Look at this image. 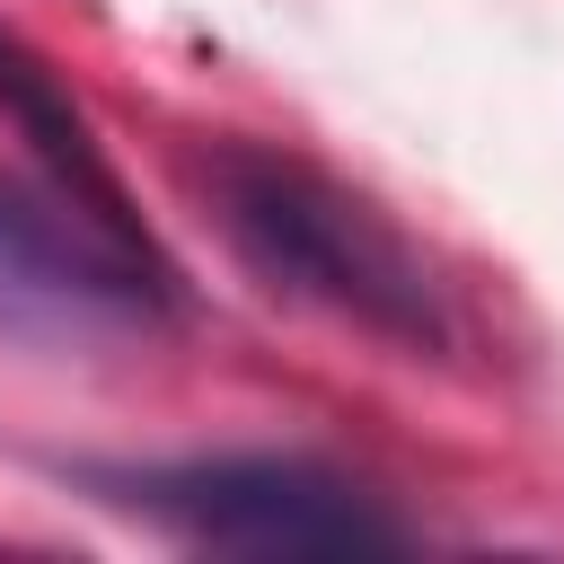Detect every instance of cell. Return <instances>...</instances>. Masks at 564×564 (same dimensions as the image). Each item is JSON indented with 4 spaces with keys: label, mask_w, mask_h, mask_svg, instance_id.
Wrapping results in <instances>:
<instances>
[{
    "label": "cell",
    "mask_w": 564,
    "mask_h": 564,
    "mask_svg": "<svg viewBox=\"0 0 564 564\" xmlns=\"http://www.w3.org/2000/svg\"><path fill=\"white\" fill-rule=\"evenodd\" d=\"M0 115L35 141V159H44V176L53 185H70L79 203H97V212H115V220H132V203H123V185H115V167L97 159V132H88V115L70 106V88L0 26Z\"/></svg>",
    "instance_id": "277c9868"
},
{
    "label": "cell",
    "mask_w": 564,
    "mask_h": 564,
    "mask_svg": "<svg viewBox=\"0 0 564 564\" xmlns=\"http://www.w3.org/2000/svg\"><path fill=\"white\" fill-rule=\"evenodd\" d=\"M194 194L212 203L220 238L238 247V264L264 291L326 308V317H344V326H361L414 361L458 344V308H449V282L432 273V256L370 194L326 176L317 159L220 132L194 150Z\"/></svg>",
    "instance_id": "6da1fadb"
},
{
    "label": "cell",
    "mask_w": 564,
    "mask_h": 564,
    "mask_svg": "<svg viewBox=\"0 0 564 564\" xmlns=\"http://www.w3.org/2000/svg\"><path fill=\"white\" fill-rule=\"evenodd\" d=\"M176 317L185 282L141 220H115L53 176H0V335L115 344Z\"/></svg>",
    "instance_id": "7a4b0ae2"
},
{
    "label": "cell",
    "mask_w": 564,
    "mask_h": 564,
    "mask_svg": "<svg viewBox=\"0 0 564 564\" xmlns=\"http://www.w3.org/2000/svg\"><path fill=\"white\" fill-rule=\"evenodd\" d=\"M106 502L176 529L220 555H397L405 520L335 467L308 458H176V467H106Z\"/></svg>",
    "instance_id": "3957f363"
}]
</instances>
